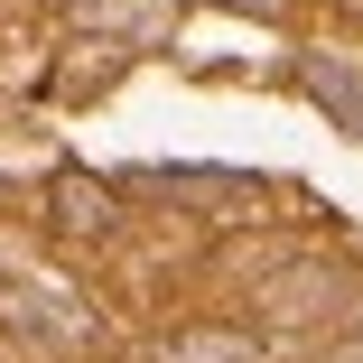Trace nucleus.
I'll use <instances>...</instances> for the list:
<instances>
[{
    "label": "nucleus",
    "mask_w": 363,
    "mask_h": 363,
    "mask_svg": "<svg viewBox=\"0 0 363 363\" xmlns=\"http://www.w3.org/2000/svg\"><path fill=\"white\" fill-rule=\"evenodd\" d=\"M0 326L38 335V345H84L94 335V317L65 298V289H47V279H0Z\"/></svg>",
    "instance_id": "f257e3e1"
},
{
    "label": "nucleus",
    "mask_w": 363,
    "mask_h": 363,
    "mask_svg": "<svg viewBox=\"0 0 363 363\" xmlns=\"http://www.w3.org/2000/svg\"><path fill=\"white\" fill-rule=\"evenodd\" d=\"M47 205H56V233H112V186L103 177H84V168H65L56 186H47Z\"/></svg>",
    "instance_id": "f03ea898"
},
{
    "label": "nucleus",
    "mask_w": 363,
    "mask_h": 363,
    "mask_svg": "<svg viewBox=\"0 0 363 363\" xmlns=\"http://www.w3.org/2000/svg\"><path fill=\"white\" fill-rule=\"evenodd\" d=\"M261 345L242 335V326H177L168 345H159V363H252Z\"/></svg>",
    "instance_id": "7ed1b4c3"
},
{
    "label": "nucleus",
    "mask_w": 363,
    "mask_h": 363,
    "mask_svg": "<svg viewBox=\"0 0 363 363\" xmlns=\"http://www.w3.org/2000/svg\"><path fill=\"white\" fill-rule=\"evenodd\" d=\"M308 94H317V103L363 140V75H345V65H308Z\"/></svg>",
    "instance_id": "20e7f679"
},
{
    "label": "nucleus",
    "mask_w": 363,
    "mask_h": 363,
    "mask_svg": "<svg viewBox=\"0 0 363 363\" xmlns=\"http://www.w3.org/2000/svg\"><path fill=\"white\" fill-rule=\"evenodd\" d=\"M224 10H252V19H270V10H279V0H224Z\"/></svg>",
    "instance_id": "39448f33"
},
{
    "label": "nucleus",
    "mask_w": 363,
    "mask_h": 363,
    "mask_svg": "<svg viewBox=\"0 0 363 363\" xmlns=\"http://www.w3.org/2000/svg\"><path fill=\"white\" fill-rule=\"evenodd\" d=\"M335 363H363V345H345V354H335Z\"/></svg>",
    "instance_id": "423d86ee"
}]
</instances>
